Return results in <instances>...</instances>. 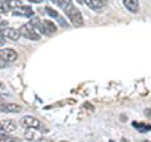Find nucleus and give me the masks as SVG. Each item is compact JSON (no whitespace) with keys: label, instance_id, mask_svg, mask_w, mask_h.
Listing matches in <instances>:
<instances>
[{"label":"nucleus","instance_id":"nucleus-1","mask_svg":"<svg viewBox=\"0 0 151 142\" xmlns=\"http://www.w3.org/2000/svg\"><path fill=\"white\" fill-rule=\"evenodd\" d=\"M64 13H65V15H67V18L70 20V23L74 25V27H82L83 24H84V20H83V16H82V14H81V11L78 10L77 8H76L73 4L70 5L69 8H67L64 10Z\"/></svg>","mask_w":151,"mask_h":142},{"label":"nucleus","instance_id":"nucleus-2","mask_svg":"<svg viewBox=\"0 0 151 142\" xmlns=\"http://www.w3.org/2000/svg\"><path fill=\"white\" fill-rule=\"evenodd\" d=\"M19 32H20V35H23L29 40H34V42L40 40V34L34 29V27H33L30 23H28L25 25H22Z\"/></svg>","mask_w":151,"mask_h":142},{"label":"nucleus","instance_id":"nucleus-3","mask_svg":"<svg viewBox=\"0 0 151 142\" xmlns=\"http://www.w3.org/2000/svg\"><path fill=\"white\" fill-rule=\"evenodd\" d=\"M20 126L24 128H39L40 122L38 118L33 117V116H24L20 118Z\"/></svg>","mask_w":151,"mask_h":142},{"label":"nucleus","instance_id":"nucleus-4","mask_svg":"<svg viewBox=\"0 0 151 142\" xmlns=\"http://www.w3.org/2000/svg\"><path fill=\"white\" fill-rule=\"evenodd\" d=\"M18 59V53L12 48L0 49V60L3 62H14Z\"/></svg>","mask_w":151,"mask_h":142},{"label":"nucleus","instance_id":"nucleus-5","mask_svg":"<svg viewBox=\"0 0 151 142\" xmlns=\"http://www.w3.org/2000/svg\"><path fill=\"white\" fill-rule=\"evenodd\" d=\"M17 122L13 120H3L0 121V132L3 133H12L17 131Z\"/></svg>","mask_w":151,"mask_h":142},{"label":"nucleus","instance_id":"nucleus-6","mask_svg":"<svg viewBox=\"0 0 151 142\" xmlns=\"http://www.w3.org/2000/svg\"><path fill=\"white\" fill-rule=\"evenodd\" d=\"M24 137L28 141H38L39 142L43 138V133L38 128H28V131L24 132Z\"/></svg>","mask_w":151,"mask_h":142},{"label":"nucleus","instance_id":"nucleus-7","mask_svg":"<svg viewBox=\"0 0 151 142\" xmlns=\"http://www.w3.org/2000/svg\"><path fill=\"white\" fill-rule=\"evenodd\" d=\"M22 111V106L15 105V103H0V112L5 113H19Z\"/></svg>","mask_w":151,"mask_h":142},{"label":"nucleus","instance_id":"nucleus-8","mask_svg":"<svg viewBox=\"0 0 151 142\" xmlns=\"http://www.w3.org/2000/svg\"><path fill=\"white\" fill-rule=\"evenodd\" d=\"M1 33L5 38H8V39H10L13 42L19 40V38L22 37L20 32L18 29H14V28H4V29H1Z\"/></svg>","mask_w":151,"mask_h":142},{"label":"nucleus","instance_id":"nucleus-9","mask_svg":"<svg viewBox=\"0 0 151 142\" xmlns=\"http://www.w3.org/2000/svg\"><path fill=\"white\" fill-rule=\"evenodd\" d=\"M33 14H34V11L32 10V8L24 6V5L19 9H15V10L13 11V15H22V16H32Z\"/></svg>","mask_w":151,"mask_h":142},{"label":"nucleus","instance_id":"nucleus-10","mask_svg":"<svg viewBox=\"0 0 151 142\" xmlns=\"http://www.w3.org/2000/svg\"><path fill=\"white\" fill-rule=\"evenodd\" d=\"M124 5L129 9L131 13H137L140 10L139 0H124Z\"/></svg>","mask_w":151,"mask_h":142},{"label":"nucleus","instance_id":"nucleus-11","mask_svg":"<svg viewBox=\"0 0 151 142\" xmlns=\"http://www.w3.org/2000/svg\"><path fill=\"white\" fill-rule=\"evenodd\" d=\"M83 3H86L89 8L94 9V10L101 9V8H103L106 5V0H84Z\"/></svg>","mask_w":151,"mask_h":142},{"label":"nucleus","instance_id":"nucleus-12","mask_svg":"<svg viewBox=\"0 0 151 142\" xmlns=\"http://www.w3.org/2000/svg\"><path fill=\"white\" fill-rule=\"evenodd\" d=\"M30 24L34 27V29L39 33V34L42 35V34H45V29H44V25H43V23H42L39 19H37V18H34V19H32V20L29 22Z\"/></svg>","mask_w":151,"mask_h":142},{"label":"nucleus","instance_id":"nucleus-13","mask_svg":"<svg viewBox=\"0 0 151 142\" xmlns=\"http://www.w3.org/2000/svg\"><path fill=\"white\" fill-rule=\"evenodd\" d=\"M43 25H44V29H45V34H54L57 32V27L52 20H44Z\"/></svg>","mask_w":151,"mask_h":142},{"label":"nucleus","instance_id":"nucleus-14","mask_svg":"<svg viewBox=\"0 0 151 142\" xmlns=\"http://www.w3.org/2000/svg\"><path fill=\"white\" fill-rule=\"evenodd\" d=\"M72 0H57V5H58L62 10L64 11L67 8H69L70 5H72Z\"/></svg>","mask_w":151,"mask_h":142},{"label":"nucleus","instance_id":"nucleus-15","mask_svg":"<svg viewBox=\"0 0 151 142\" xmlns=\"http://www.w3.org/2000/svg\"><path fill=\"white\" fill-rule=\"evenodd\" d=\"M9 10H10V6H9L8 1L0 0V14H6Z\"/></svg>","mask_w":151,"mask_h":142},{"label":"nucleus","instance_id":"nucleus-16","mask_svg":"<svg viewBox=\"0 0 151 142\" xmlns=\"http://www.w3.org/2000/svg\"><path fill=\"white\" fill-rule=\"evenodd\" d=\"M134 127H137L140 132H149L151 130V126L150 125H142V123H132Z\"/></svg>","mask_w":151,"mask_h":142},{"label":"nucleus","instance_id":"nucleus-17","mask_svg":"<svg viewBox=\"0 0 151 142\" xmlns=\"http://www.w3.org/2000/svg\"><path fill=\"white\" fill-rule=\"evenodd\" d=\"M44 10H45V13L48 14V15H50L52 18H58V16H59V15H58V13H57L55 10H53L52 8H49V6H45Z\"/></svg>","mask_w":151,"mask_h":142},{"label":"nucleus","instance_id":"nucleus-18","mask_svg":"<svg viewBox=\"0 0 151 142\" xmlns=\"http://www.w3.org/2000/svg\"><path fill=\"white\" fill-rule=\"evenodd\" d=\"M17 138H14V137H10V136H5L3 135L0 137V142H15Z\"/></svg>","mask_w":151,"mask_h":142},{"label":"nucleus","instance_id":"nucleus-19","mask_svg":"<svg viewBox=\"0 0 151 142\" xmlns=\"http://www.w3.org/2000/svg\"><path fill=\"white\" fill-rule=\"evenodd\" d=\"M4 44H5V37L3 35L1 30H0V45H4Z\"/></svg>","mask_w":151,"mask_h":142},{"label":"nucleus","instance_id":"nucleus-20","mask_svg":"<svg viewBox=\"0 0 151 142\" xmlns=\"http://www.w3.org/2000/svg\"><path fill=\"white\" fill-rule=\"evenodd\" d=\"M145 116L151 118V108H146V110H145Z\"/></svg>","mask_w":151,"mask_h":142},{"label":"nucleus","instance_id":"nucleus-21","mask_svg":"<svg viewBox=\"0 0 151 142\" xmlns=\"http://www.w3.org/2000/svg\"><path fill=\"white\" fill-rule=\"evenodd\" d=\"M30 3H35V4H39V3H42L43 0H29Z\"/></svg>","mask_w":151,"mask_h":142},{"label":"nucleus","instance_id":"nucleus-22","mask_svg":"<svg viewBox=\"0 0 151 142\" xmlns=\"http://www.w3.org/2000/svg\"><path fill=\"white\" fill-rule=\"evenodd\" d=\"M121 141H122V142H129V140H126V138H122Z\"/></svg>","mask_w":151,"mask_h":142},{"label":"nucleus","instance_id":"nucleus-23","mask_svg":"<svg viewBox=\"0 0 151 142\" xmlns=\"http://www.w3.org/2000/svg\"><path fill=\"white\" fill-rule=\"evenodd\" d=\"M4 87V84H3V82H0V88H3Z\"/></svg>","mask_w":151,"mask_h":142},{"label":"nucleus","instance_id":"nucleus-24","mask_svg":"<svg viewBox=\"0 0 151 142\" xmlns=\"http://www.w3.org/2000/svg\"><path fill=\"white\" fill-rule=\"evenodd\" d=\"M141 142H151V141H149V140H142Z\"/></svg>","mask_w":151,"mask_h":142},{"label":"nucleus","instance_id":"nucleus-25","mask_svg":"<svg viewBox=\"0 0 151 142\" xmlns=\"http://www.w3.org/2000/svg\"><path fill=\"white\" fill-rule=\"evenodd\" d=\"M1 102H4V101H3V97L0 96V103H1Z\"/></svg>","mask_w":151,"mask_h":142},{"label":"nucleus","instance_id":"nucleus-26","mask_svg":"<svg viewBox=\"0 0 151 142\" xmlns=\"http://www.w3.org/2000/svg\"><path fill=\"white\" fill-rule=\"evenodd\" d=\"M78 3H81V4H82V3H83V0H78Z\"/></svg>","mask_w":151,"mask_h":142},{"label":"nucleus","instance_id":"nucleus-27","mask_svg":"<svg viewBox=\"0 0 151 142\" xmlns=\"http://www.w3.org/2000/svg\"><path fill=\"white\" fill-rule=\"evenodd\" d=\"M59 142H68V141H59Z\"/></svg>","mask_w":151,"mask_h":142},{"label":"nucleus","instance_id":"nucleus-28","mask_svg":"<svg viewBox=\"0 0 151 142\" xmlns=\"http://www.w3.org/2000/svg\"><path fill=\"white\" fill-rule=\"evenodd\" d=\"M52 1H54V3H55V1H57V0H52Z\"/></svg>","mask_w":151,"mask_h":142},{"label":"nucleus","instance_id":"nucleus-29","mask_svg":"<svg viewBox=\"0 0 151 142\" xmlns=\"http://www.w3.org/2000/svg\"><path fill=\"white\" fill-rule=\"evenodd\" d=\"M15 142H19V140H17V141H15Z\"/></svg>","mask_w":151,"mask_h":142},{"label":"nucleus","instance_id":"nucleus-30","mask_svg":"<svg viewBox=\"0 0 151 142\" xmlns=\"http://www.w3.org/2000/svg\"><path fill=\"white\" fill-rule=\"evenodd\" d=\"M0 20H1V19H0Z\"/></svg>","mask_w":151,"mask_h":142}]
</instances>
